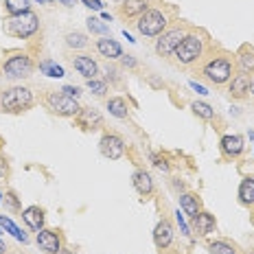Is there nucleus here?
<instances>
[{
  "label": "nucleus",
  "mask_w": 254,
  "mask_h": 254,
  "mask_svg": "<svg viewBox=\"0 0 254 254\" xmlns=\"http://www.w3.org/2000/svg\"><path fill=\"white\" fill-rule=\"evenodd\" d=\"M81 2L86 4V7H90V9H97V11L103 7V4H101V0H81Z\"/></svg>",
  "instance_id": "36"
},
{
  "label": "nucleus",
  "mask_w": 254,
  "mask_h": 254,
  "mask_svg": "<svg viewBox=\"0 0 254 254\" xmlns=\"http://www.w3.org/2000/svg\"><path fill=\"white\" fill-rule=\"evenodd\" d=\"M7 199H9V204H11L13 208H18V199H15V195H13V193H9V195H7Z\"/></svg>",
  "instance_id": "39"
},
{
  "label": "nucleus",
  "mask_w": 254,
  "mask_h": 254,
  "mask_svg": "<svg viewBox=\"0 0 254 254\" xmlns=\"http://www.w3.org/2000/svg\"><path fill=\"white\" fill-rule=\"evenodd\" d=\"M184 40V33L180 29H173V31H167V33H162V38L156 42V51L158 55L167 57L171 55V53H176V49L180 46V42Z\"/></svg>",
  "instance_id": "8"
},
{
  "label": "nucleus",
  "mask_w": 254,
  "mask_h": 254,
  "mask_svg": "<svg viewBox=\"0 0 254 254\" xmlns=\"http://www.w3.org/2000/svg\"><path fill=\"white\" fill-rule=\"evenodd\" d=\"M40 70L44 72V75H49V77H64V68L57 66L55 62H42Z\"/></svg>",
  "instance_id": "27"
},
{
  "label": "nucleus",
  "mask_w": 254,
  "mask_h": 254,
  "mask_svg": "<svg viewBox=\"0 0 254 254\" xmlns=\"http://www.w3.org/2000/svg\"><path fill=\"white\" fill-rule=\"evenodd\" d=\"M190 88H193L195 92H199V94H208V90H206L204 86H199L197 81H190Z\"/></svg>",
  "instance_id": "37"
},
{
  "label": "nucleus",
  "mask_w": 254,
  "mask_h": 254,
  "mask_svg": "<svg viewBox=\"0 0 254 254\" xmlns=\"http://www.w3.org/2000/svg\"><path fill=\"white\" fill-rule=\"evenodd\" d=\"M123 62H125V66H134V64H136L134 60H131V57H125V60H123Z\"/></svg>",
  "instance_id": "40"
},
{
  "label": "nucleus",
  "mask_w": 254,
  "mask_h": 254,
  "mask_svg": "<svg viewBox=\"0 0 254 254\" xmlns=\"http://www.w3.org/2000/svg\"><path fill=\"white\" fill-rule=\"evenodd\" d=\"M151 160H153V165L160 169V171H169V165L165 162V158H160V156H151Z\"/></svg>",
  "instance_id": "34"
},
{
  "label": "nucleus",
  "mask_w": 254,
  "mask_h": 254,
  "mask_svg": "<svg viewBox=\"0 0 254 254\" xmlns=\"http://www.w3.org/2000/svg\"><path fill=\"white\" fill-rule=\"evenodd\" d=\"M29 4H31V0H4V7H7V11L11 15L29 11Z\"/></svg>",
  "instance_id": "26"
},
{
  "label": "nucleus",
  "mask_w": 254,
  "mask_h": 254,
  "mask_svg": "<svg viewBox=\"0 0 254 254\" xmlns=\"http://www.w3.org/2000/svg\"><path fill=\"white\" fill-rule=\"evenodd\" d=\"M38 246H40L44 252H49V254H57V252L62 250L60 237H57L53 230H44V228L38 232Z\"/></svg>",
  "instance_id": "10"
},
{
  "label": "nucleus",
  "mask_w": 254,
  "mask_h": 254,
  "mask_svg": "<svg viewBox=\"0 0 254 254\" xmlns=\"http://www.w3.org/2000/svg\"><path fill=\"white\" fill-rule=\"evenodd\" d=\"M99 147H101V153H103V156L110 158V160H119V158L125 153L123 140H121L119 136H114V134L103 136L101 142H99Z\"/></svg>",
  "instance_id": "9"
},
{
  "label": "nucleus",
  "mask_w": 254,
  "mask_h": 254,
  "mask_svg": "<svg viewBox=\"0 0 254 254\" xmlns=\"http://www.w3.org/2000/svg\"><path fill=\"white\" fill-rule=\"evenodd\" d=\"M33 103V94L29 88H11L2 94V110L4 112H22L31 108Z\"/></svg>",
  "instance_id": "2"
},
{
  "label": "nucleus",
  "mask_w": 254,
  "mask_h": 254,
  "mask_svg": "<svg viewBox=\"0 0 254 254\" xmlns=\"http://www.w3.org/2000/svg\"><path fill=\"white\" fill-rule=\"evenodd\" d=\"M72 66L79 70V75H83L86 79H94L99 72V66L92 62V57H86V55H79L72 60Z\"/></svg>",
  "instance_id": "13"
},
{
  "label": "nucleus",
  "mask_w": 254,
  "mask_h": 254,
  "mask_svg": "<svg viewBox=\"0 0 254 254\" xmlns=\"http://www.w3.org/2000/svg\"><path fill=\"white\" fill-rule=\"evenodd\" d=\"M180 206H182V210L184 213H187L189 217H197V213H199V204H197V197H195V195H182V197H180Z\"/></svg>",
  "instance_id": "22"
},
{
  "label": "nucleus",
  "mask_w": 254,
  "mask_h": 254,
  "mask_svg": "<svg viewBox=\"0 0 254 254\" xmlns=\"http://www.w3.org/2000/svg\"><path fill=\"white\" fill-rule=\"evenodd\" d=\"M153 241H156V246L160 248V250L169 248V243L173 241V228L169 221H160V224L156 226V230H153Z\"/></svg>",
  "instance_id": "12"
},
{
  "label": "nucleus",
  "mask_w": 254,
  "mask_h": 254,
  "mask_svg": "<svg viewBox=\"0 0 254 254\" xmlns=\"http://www.w3.org/2000/svg\"><path fill=\"white\" fill-rule=\"evenodd\" d=\"M79 123L88 129H94L97 125H101V114L94 110H79Z\"/></svg>",
  "instance_id": "20"
},
{
  "label": "nucleus",
  "mask_w": 254,
  "mask_h": 254,
  "mask_svg": "<svg viewBox=\"0 0 254 254\" xmlns=\"http://www.w3.org/2000/svg\"><path fill=\"white\" fill-rule=\"evenodd\" d=\"M123 15L131 18V15H142L147 11V0H125L123 2Z\"/></svg>",
  "instance_id": "19"
},
{
  "label": "nucleus",
  "mask_w": 254,
  "mask_h": 254,
  "mask_svg": "<svg viewBox=\"0 0 254 254\" xmlns=\"http://www.w3.org/2000/svg\"><path fill=\"white\" fill-rule=\"evenodd\" d=\"M204 75L213 83H226L232 75V64L226 57H217V60L208 62L204 66Z\"/></svg>",
  "instance_id": "6"
},
{
  "label": "nucleus",
  "mask_w": 254,
  "mask_h": 254,
  "mask_svg": "<svg viewBox=\"0 0 254 254\" xmlns=\"http://www.w3.org/2000/svg\"><path fill=\"white\" fill-rule=\"evenodd\" d=\"M62 92H64V94H68V97H72V99H77V97H79V88H77V86H64Z\"/></svg>",
  "instance_id": "35"
},
{
  "label": "nucleus",
  "mask_w": 254,
  "mask_h": 254,
  "mask_svg": "<svg viewBox=\"0 0 254 254\" xmlns=\"http://www.w3.org/2000/svg\"><path fill=\"white\" fill-rule=\"evenodd\" d=\"M38 15L33 11H24V13H15V15H9L4 20V33L7 35H13V38H29L38 31Z\"/></svg>",
  "instance_id": "1"
},
{
  "label": "nucleus",
  "mask_w": 254,
  "mask_h": 254,
  "mask_svg": "<svg viewBox=\"0 0 254 254\" xmlns=\"http://www.w3.org/2000/svg\"><path fill=\"white\" fill-rule=\"evenodd\" d=\"M208 248H210V254H237L232 250V246H228L226 241H213Z\"/></svg>",
  "instance_id": "30"
},
{
  "label": "nucleus",
  "mask_w": 254,
  "mask_h": 254,
  "mask_svg": "<svg viewBox=\"0 0 254 254\" xmlns=\"http://www.w3.org/2000/svg\"><path fill=\"white\" fill-rule=\"evenodd\" d=\"M176 219H178L180 232H182V235H184V237H189V235H190V232H189V226H187V221H184V215H182V213H180V210H178V213H176Z\"/></svg>",
  "instance_id": "33"
},
{
  "label": "nucleus",
  "mask_w": 254,
  "mask_h": 254,
  "mask_svg": "<svg viewBox=\"0 0 254 254\" xmlns=\"http://www.w3.org/2000/svg\"><path fill=\"white\" fill-rule=\"evenodd\" d=\"M250 92H252V94H254V81H252V83H250Z\"/></svg>",
  "instance_id": "44"
},
{
  "label": "nucleus",
  "mask_w": 254,
  "mask_h": 254,
  "mask_svg": "<svg viewBox=\"0 0 254 254\" xmlns=\"http://www.w3.org/2000/svg\"><path fill=\"white\" fill-rule=\"evenodd\" d=\"M0 226H2V228L4 230H7V232H11V235L15 237V239H18V241H26V235H24V232L22 230H20L18 228V226H15L13 224V221L11 219H9V217H4V215H0Z\"/></svg>",
  "instance_id": "25"
},
{
  "label": "nucleus",
  "mask_w": 254,
  "mask_h": 254,
  "mask_svg": "<svg viewBox=\"0 0 254 254\" xmlns=\"http://www.w3.org/2000/svg\"><path fill=\"white\" fill-rule=\"evenodd\" d=\"M239 199H241V204H246V206L254 204V180L252 178H246L241 182V187H239Z\"/></svg>",
  "instance_id": "21"
},
{
  "label": "nucleus",
  "mask_w": 254,
  "mask_h": 254,
  "mask_svg": "<svg viewBox=\"0 0 254 254\" xmlns=\"http://www.w3.org/2000/svg\"><path fill=\"white\" fill-rule=\"evenodd\" d=\"M136 26H138V31L142 35L153 38V35H160L162 31H165L167 18L162 15V11H158V9H147V11L140 15L138 22H136Z\"/></svg>",
  "instance_id": "3"
},
{
  "label": "nucleus",
  "mask_w": 254,
  "mask_h": 254,
  "mask_svg": "<svg viewBox=\"0 0 254 254\" xmlns=\"http://www.w3.org/2000/svg\"><path fill=\"white\" fill-rule=\"evenodd\" d=\"M4 250H7V248H4V243L0 241V254H4Z\"/></svg>",
  "instance_id": "42"
},
{
  "label": "nucleus",
  "mask_w": 254,
  "mask_h": 254,
  "mask_svg": "<svg viewBox=\"0 0 254 254\" xmlns=\"http://www.w3.org/2000/svg\"><path fill=\"white\" fill-rule=\"evenodd\" d=\"M221 151H224L228 158L239 156V153L243 151V138L241 136H237V134L224 136V138H221Z\"/></svg>",
  "instance_id": "14"
},
{
  "label": "nucleus",
  "mask_w": 254,
  "mask_h": 254,
  "mask_svg": "<svg viewBox=\"0 0 254 254\" xmlns=\"http://www.w3.org/2000/svg\"><path fill=\"white\" fill-rule=\"evenodd\" d=\"M88 29L92 31V33H101V35L108 33V26H105L101 20H97V18H90L88 20Z\"/></svg>",
  "instance_id": "31"
},
{
  "label": "nucleus",
  "mask_w": 254,
  "mask_h": 254,
  "mask_svg": "<svg viewBox=\"0 0 254 254\" xmlns=\"http://www.w3.org/2000/svg\"><path fill=\"white\" fill-rule=\"evenodd\" d=\"M88 88L92 90L94 94H103L105 92V83L99 81V79H88Z\"/></svg>",
  "instance_id": "32"
},
{
  "label": "nucleus",
  "mask_w": 254,
  "mask_h": 254,
  "mask_svg": "<svg viewBox=\"0 0 254 254\" xmlns=\"http://www.w3.org/2000/svg\"><path fill=\"white\" fill-rule=\"evenodd\" d=\"M57 254H72V252H68V250H60V252H57Z\"/></svg>",
  "instance_id": "43"
},
{
  "label": "nucleus",
  "mask_w": 254,
  "mask_h": 254,
  "mask_svg": "<svg viewBox=\"0 0 254 254\" xmlns=\"http://www.w3.org/2000/svg\"><path fill=\"white\" fill-rule=\"evenodd\" d=\"M22 219L26 221V226L35 232H40L42 228H44V210H42L40 206H29V208H24Z\"/></svg>",
  "instance_id": "11"
},
{
  "label": "nucleus",
  "mask_w": 254,
  "mask_h": 254,
  "mask_svg": "<svg viewBox=\"0 0 254 254\" xmlns=\"http://www.w3.org/2000/svg\"><path fill=\"white\" fill-rule=\"evenodd\" d=\"M108 110H110V114H114L116 119H125L127 116V103L123 101V99H110L108 101Z\"/></svg>",
  "instance_id": "24"
},
{
  "label": "nucleus",
  "mask_w": 254,
  "mask_h": 254,
  "mask_svg": "<svg viewBox=\"0 0 254 254\" xmlns=\"http://www.w3.org/2000/svg\"><path fill=\"white\" fill-rule=\"evenodd\" d=\"M213 230H215V217L210 213H197V217H195V232L199 237H206Z\"/></svg>",
  "instance_id": "17"
},
{
  "label": "nucleus",
  "mask_w": 254,
  "mask_h": 254,
  "mask_svg": "<svg viewBox=\"0 0 254 254\" xmlns=\"http://www.w3.org/2000/svg\"><path fill=\"white\" fill-rule=\"evenodd\" d=\"M202 55V40L197 35H184V40L180 42V46L176 49V57L180 64H193L195 60H199Z\"/></svg>",
  "instance_id": "5"
},
{
  "label": "nucleus",
  "mask_w": 254,
  "mask_h": 254,
  "mask_svg": "<svg viewBox=\"0 0 254 254\" xmlns=\"http://www.w3.org/2000/svg\"><path fill=\"white\" fill-rule=\"evenodd\" d=\"M7 171H9V169H7V162H4V158L0 156V178L7 176Z\"/></svg>",
  "instance_id": "38"
},
{
  "label": "nucleus",
  "mask_w": 254,
  "mask_h": 254,
  "mask_svg": "<svg viewBox=\"0 0 254 254\" xmlns=\"http://www.w3.org/2000/svg\"><path fill=\"white\" fill-rule=\"evenodd\" d=\"M134 187L140 195H149L153 190V182H151V176L147 171H136L134 173Z\"/></svg>",
  "instance_id": "18"
},
{
  "label": "nucleus",
  "mask_w": 254,
  "mask_h": 254,
  "mask_svg": "<svg viewBox=\"0 0 254 254\" xmlns=\"http://www.w3.org/2000/svg\"><path fill=\"white\" fill-rule=\"evenodd\" d=\"M66 44L70 46V49H83V46H88V40L83 33H68L66 35Z\"/></svg>",
  "instance_id": "29"
},
{
  "label": "nucleus",
  "mask_w": 254,
  "mask_h": 254,
  "mask_svg": "<svg viewBox=\"0 0 254 254\" xmlns=\"http://www.w3.org/2000/svg\"><path fill=\"white\" fill-rule=\"evenodd\" d=\"M46 103H49V108L53 112H57L62 116H77L79 110H81L75 99L64 94V92H49L46 94Z\"/></svg>",
  "instance_id": "4"
},
{
  "label": "nucleus",
  "mask_w": 254,
  "mask_h": 254,
  "mask_svg": "<svg viewBox=\"0 0 254 254\" xmlns=\"http://www.w3.org/2000/svg\"><path fill=\"white\" fill-rule=\"evenodd\" d=\"M38 2H44V0H38Z\"/></svg>",
  "instance_id": "45"
},
{
  "label": "nucleus",
  "mask_w": 254,
  "mask_h": 254,
  "mask_svg": "<svg viewBox=\"0 0 254 254\" xmlns=\"http://www.w3.org/2000/svg\"><path fill=\"white\" fill-rule=\"evenodd\" d=\"M193 112L197 116H202V119H206V121H210L215 116V110L210 108L208 103H202V101H195L193 103Z\"/></svg>",
  "instance_id": "28"
},
{
  "label": "nucleus",
  "mask_w": 254,
  "mask_h": 254,
  "mask_svg": "<svg viewBox=\"0 0 254 254\" xmlns=\"http://www.w3.org/2000/svg\"><path fill=\"white\" fill-rule=\"evenodd\" d=\"M97 49L99 53H101L103 57H108V60H116V57H121V44L116 40L112 38H103V40H99L97 42Z\"/></svg>",
  "instance_id": "16"
},
{
  "label": "nucleus",
  "mask_w": 254,
  "mask_h": 254,
  "mask_svg": "<svg viewBox=\"0 0 254 254\" xmlns=\"http://www.w3.org/2000/svg\"><path fill=\"white\" fill-rule=\"evenodd\" d=\"M239 66H241V72H252L254 70V49L243 46L241 53H239Z\"/></svg>",
  "instance_id": "23"
},
{
  "label": "nucleus",
  "mask_w": 254,
  "mask_h": 254,
  "mask_svg": "<svg viewBox=\"0 0 254 254\" xmlns=\"http://www.w3.org/2000/svg\"><path fill=\"white\" fill-rule=\"evenodd\" d=\"M250 75L248 72H241V75H237L235 79H232V83H230V94L232 97H237V99H241V97H246L248 92H250Z\"/></svg>",
  "instance_id": "15"
},
{
  "label": "nucleus",
  "mask_w": 254,
  "mask_h": 254,
  "mask_svg": "<svg viewBox=\"0 0 254 254\" xmlns=\"http://www.w3.org/2000/svg\"><path fill=\"white\" fill-rule=\"evenodd\" d=\"M31 70H33V64L26 55H15L11 57L7 64H4V75L18 79V77H29Z\"/></svg>",
  "instance_id": "7"
},
{
  "label": "nucleus",
  "mask_w": 254,
  "mask_h": 254,
  "mask_svg": "<svg viewBox=\"0 0 254 254\" xmlns=\"http://www.w3.org/2000/svg\"><path fill=\"white\" fill-rule=\"evenodd\" d=\"M62 4H66V7H72V2H75V0H60Z\"/></svg>",
  "instance_id": "41"
}]
</instances>
